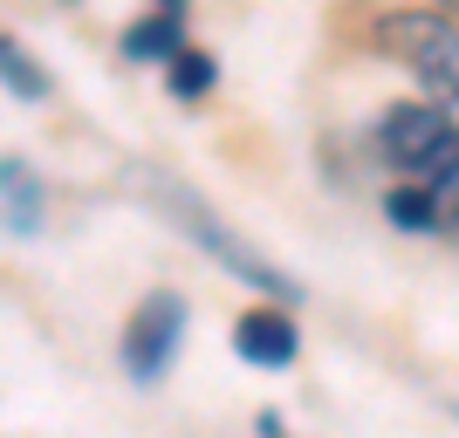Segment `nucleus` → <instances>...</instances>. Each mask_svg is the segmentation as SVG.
<instances>
[{
	"label": "nucleus",
	"mask_w": 459,
	"mask_h": 438,
	"mask_svg": "<svg viewBox=\"0 0 459 438\" xmlns=\"http://www.w3.org/2000/svg\"><path fill=\"white\" fill-rule=\"evenodd\" d=\"M377 48L391 62H404L439 103H459V28L432 7H398L377 21Z\"/></svg>",
	"instance_id": "obj_1"
},
{
	"label": "nucleus",
	"mask_w": 459,
	"mask_h": 438,
	"mask_svg": "<svg viewBox=\"0 0 459 438\" xmlns=\"http://www.w3.org/2000/svg\"><path fill=\"white\" fill-rule=\"evenodd\" d=\"M178 336H186V302L178 295H144L131 329H124V370L137 383H158L165 363H172V349H178Z\"/></svg>",
	"instance_id": "obj_2"
},
{
	"label": "nucleus",
	"mask_w": 459,
	"mask_h": 438,
	"mask_svg": "<svg viewBox=\"0 0 459 438\" xmlns=\"http://www.w3.org/2000/svg\"><path fill=\"white\" fill-rule=\"evenodd\" d=\"M172 212H178V227H186V233H199V240H206V247L220 253V261H227L233 274H240V281L268 288V295H281V302H288V295H295V288H288V281H281V274H274V267L261 261V253H254V247H240V240H233V233L220 227V219H212V212L199 206V199H186V192H172Z\"/></svg>",
	"instance_id": "obj_3"
},
{
	"label": "nucleus",
	"mask_w": 459,
	"mask_h": 438,
	"mask_svg": "<svg viewBox=\"0 0 459 438\" xmlns=\"http://www.w3.org/2000/svg\"><path fill=\"white\" fill-rule=\"evenodd\" d=\"M446 137H453V116H446L439 103H398V110L384 116L377 144H384V158H391V165L419 172V165H425L432 151H439Z\"/></svg>",
	"instance_id": "obj_4"
},
{
	"label": "nucleus",
	"mask_w": 459,
	"mask_h": 438,
	"mask_svg": "<svg viewBox=\"0 0 459 438\" xmlns=\"http://www.w3.org/2000/svg\"><path fill=\"white\" fill-rule=\"evenodd\" d=\"M233 349H240L247 363L281 370V363H295V322H288L281 308H247V315L233 322Z\"/></svg>",
	"instance_id": "obj_5"
},
{
	"label": "nucleus",
	"mask_w": 459,
	"mask_h": 438,
	"mask_svg": "<svg viewBox=\"0 0 459 438\" xmlns=\"http://www.w3.org/2000/svg\"><path fill=\"white\" fill-rule=\"evenodd\" d=\"M178 48H186V14H165V7H158L152 21L124 28V56L131 62H172Z\"/></svg>",
	"instance_id": "obj_6"
},
{
	"label": "nucleus",
	"mask_w": 459,
	"mask_h": 438,
	"mask_svg": "<svg viewBox=\"0 0 459 438\" xmlns=\"http://www.w3.org/2000/svg\"><path fill=\"white\" fill-rule=\"evenodd\" d=\"M0 185H7V233H14V240H28V233L41 227V185L28 178V165H21L14 151L0 158Z\"/></svg>",
	"instance_id": "obj_7"
},
{
	"label": "nucleus",
	"mask_w": 459,
	"mask_h": 438,
	"mask_svg": "<svg viewBox=\"0 0 459 438\" xmlns=\"http://www.w3.org/2000/svg\"><path fill=\"white\" fill-rule=\"evenodd\" d=\"M411 178H419V185L432 192V206H439V219L453 227V219H459V131L446 137V144H439L432 158H425V165H419Z\"/></svg>",
	"instance_id": "obj_8"
},
{
	"label": "nucleus",
	"mask_w": 459,
	"mask_h": 438,
	"mask_svg": "<svg viewBox=\"0 0 459 438\" xmlns=\"http://www.w3.org/2000/svg\"><path fill=\"white\" fill-rule=\"evenodd\" d=\"M384 212H391V227H398V233H446L439 206H432V192H425L419 178L391 192V199H384Z\"/></svg>",
	"instance_id": "obj_9"
},
{
	"label": "nucleus",
	"mask_w": 459,
	"mask_h": 438,
	"mask_svg": "<svg viewBox=\"0 0 459 438\" xmlns=\"http://www.w3.org/2000/svg\"><path fill=\"white\" fill-rule=\"evenodd\" d=\"M0 62H7V96H14V103H41V96H48V76L28 62V48H21L14 35L0 41Z\"/></svg>",
	"instance_id": "obj_10"
},
{
	"label": "nucleus",
	"mask_w": 459,
	"mask_h": 438,
	"mask_svg": "<svg viewBox=\"0 0 459 438\" xmlns=\"http://www.w3.org/2000/svg\"><path fill=\"white\" fill-rule=\"evenodd\" d=\"M172 90H178V96H206V90H212V62L199 56L192 41L172 56Z\"/></svg>",
	"instance_id": "obj_11"
},
{
	"label": "nucleus",
	"mask_w": 459,
	"mask_h": 438,
	"mask_svg": "<svg viewBox=\"0 0 459 438\" xmlns=\"http://www.w3.org/2000/svg\"><path fill=\"white\" fill-rule=\"evenodd\" d=\"M158 7H165V14H186V0H158Z\"/></svg>",
	"instance_id": "obj_12"
},
{
	"label": "nucleus",
	"mask_w": 459,
	"mask_h": 438,
	"mask_svg": "<svg viewBox=\"0 0 459 438\" xmlns=\"http://www.w3.org/2000/svg\"><path fill=\"white\" fill-rule=\"evenodd\" d=\"M439 7H446V14H459V0H439Z\"/></svg>",
	"instance_id": "obj_13"
},
{
	"label": "nucleus",
	"mask_w": 459,
	"mask_h": 438,
	"mask_svg": "<svg viewBox=\"0 0 459 438\" xmlns=\"http://www.w3.org/2000/svg\"><path fill=\"white\" fill-rule=\"evenodd\" d=\"M446 233H453V247H459V219H453V227H446Z\"/></svg>",
	"instance_id": "obj_14"
}]
</instances>
